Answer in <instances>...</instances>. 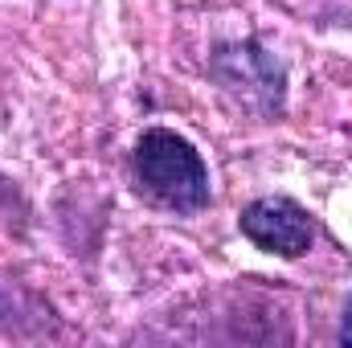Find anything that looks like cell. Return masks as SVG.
Instances as JSON below:
<instances>
[{"label":"cell","instance_id":"277c9868","mask_svg":"<svg viewBox=\"0 0 352 348\" xmlns=\"http://www.w3.org/2000/svg\"><path fill=\"white\" fill-rule=\"evenodd\" d=\"M340 340L352 345V303H349V316H344V332H340Z\"/></svg>","mask_w":352,"mask_h":348},{"label":"cell","instance_id":"7a4b0ae2","mask_svg":"<svg viewBox=\"0 0 352 348\" xmlns=\"http://www.w3.org/2000/svg\"><path fill=\"white\" fill-rule=\"evenodd\" d=\"M242 234L266 250V254H278V259H299L311 250V238H316V226L307 217L303 205H295L291 197H263V201H250L238 217Z\"/></svg>","mask_w":352,"mask_h":348},{"label":"cell","instance_id":"3957f363","mask_svg":"<svg viewBox=\"0 0 352 348\" xmlns=\"http://www.w3.org/2000/svg\"><path fill=\"white\" fill-rule=\"evenodd\" d=\"M213 74L221 78L226 90H234L246 107H258L266 115L283 107V66L266 54L263 45H254V41L217 50Z\"/></svg>","mask_w":352,"mask_h":348},{"label":"cell","instance_id":"6da1fadb","mask_svg":"<svg viewBox=\"0 0 352 348\" xmlns=\"http://www.w3.org/2000/svg\"><path fill=\"white\" fill-rule=\"evenodd\" d=\"M131 168H135V184L164 209L197 213L209 205V168L201 152L168 127H152L140 135Z\"/></svg>","mask_w":352,"mask_h":348}]
</instances>
